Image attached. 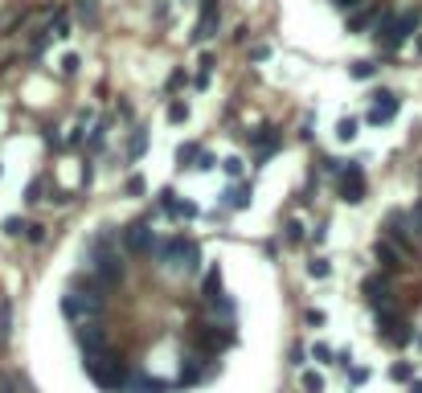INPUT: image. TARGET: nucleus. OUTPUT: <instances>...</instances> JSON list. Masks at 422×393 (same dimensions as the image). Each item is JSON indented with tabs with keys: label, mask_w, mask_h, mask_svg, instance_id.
I'll return each mask as SVG.
<instances>
[{
	"label": "nucleus",
	"mask_w": 422,
	"mask_h": 393,
	"mask_svg": "<svg viewBox=\"0 0 422 393\" xmlns=\"http://www.w3.org/2000/svg\"><path fill=\"white\" fill-rule=\"evenodd\" d=\"M419 29V12H398V16H386L382 25H378V45L382 49H398V45H406V37Z\"/></svg>",
	"instance_id": "1"
},
{
	"label": "nucleus",
	"mask_w": 422,
	"mask_h": 393,
	"mask_svg": "<svg viewBox=\"0 0 422 393\" xmlns=\"http://www.w3.org/2000/svg\"><path fill=\"white\" fill-rule=\"evenodd\" d=\"M160 258L172 262V267L185 271V275H193V271L201 267V250H197L189 238H172V242H164V246H160Z\"/></svg>",
	"instance_id": "2"
},
{
	"label": "nucleus",
	"mask_w": 422,
	"mask_h": 393,
	"mask_svg": "<svg viewBox=\"0 0 422 393\" xmlns=\"http://www.w3.org/2000/svg\"><path fill=\"white\" fill-rule=\"evenodd\" d=\"M337 193H341L345 201H361V197H365V168L353 164V160H345L341 172H337Z\"/></svg>",
	"instance_id": "3"
},
{
	"label": "nucleus",
	"mask_w": 422,
	"mask_h": 393,
	"mask_svg": "<svg viewBox=\"0 0 422 393\" xmlns=\"http://www.w3.org/2000/svg\"><path fill=\"white\" fill-rule=\"evenodd\" d=\"M378 332H382V340H390V344H398V349L414 340L410 324H406L402 316H394V312H378Z\"/></svg>",
	"instance_id": "4"
},
{
	"label": "nucleus",
	"mask_w": 422,
	"mask_h": 393,
	"mask_svg": "<svg viewBox=\"0 0 422 393\" xmlns=\"http://www.w3.org/2000/svg\"><path fill=\"white\" fill-rule=\"evenodd\" d=\"M398 107H402V98H398V94H390V90H382V94H373V107L365 111V123L382 127V123H390V119L398 115Z\"/></svg>",
	"instance_id": "5"
},
{
	"label": "nucleus",
	"mask_w": 422,
	"mask_h": 393,
	"mask_svg": "<svg viewBox=\"0 0 422 393\" xmlns=\"http://www.w3.org/2000/svg\"><path fill=\"white\" fill-rule=\"evenodd\" d=\"M361 291H365V303H369L373 312H390V279H386V275H369V279L361 283Z\"/></svg>",
	"instance_id": "6"
},
{
	"label": "nucleus",
	"mask_w": 422,
	"mask_h": 393,
	"mask_svg": "<svg viewBox=\"0 0 422 393\" xmlns=\"http://www.w3.org/2000/svg\"><path fill=\"white\" fill-rule=\"evenodd\" d=\"M123 246H127L131 254H156V250H160L148 226H131V230H123Z\"/></svg>",
	"instance_id": "7"
},
{
	"label": "nucleus",
	"mask_w": 422,
	"mask_h": 393,
	"mask_svg": "<svg viewBox=\"0 0 422 393\" xmlns=\"http://www.w3.org/2000/svg\"><path fill=\"white\" fill-rule=\"evenodd\" d=\"M94 308H98V299H90V295H82V291H66V299H62V312H66L70 320H86Z\"/></svg>",
	"instance_id": "8"
},
{
	"label": "nucleus",
	"mask_w": 422,
	"mask_h": 393,
	"mask_svg": "<svg viewBox=\"0 0 422 393\" xmlns=\"http://www.w3.org/2000/svg\"><path fill=\"white\" fill-rule=\"evenodd\" d=\"M373 254H378V262H382L386 271H394V267H402V254H406V250H398V246L386 238V242H378V246H373Z\"/></svg>",
	"instance_id": "9"
},
{
	"label": "nucleus",
	"mask_w": 422,
	"mask_h": 393,
	"mask_svg": "<svg viewBox=\"0 0 422 393\" xmlns=\"http://www.w3.org/2000/svg\"><path fill=\"white\" fill-rule=\"evenodd\" d=\"M217 33V0H205V12H201V21H197V37L205 41V37H213Z\"/></svg>",
	"instance_id": "10"
},
{
	"label": "nucleus",
	"mask_w": 422,
	"mask_h": 393,
	"mask_svg": "<svg viewBox=\"0 0 422 393\" xmlns=\"http://www.w3.org/2000/svg\"><path fill=\"white\" fill-rule=\"evenodd\" d=\"M160 209L172 213V217H193V213H197V209H193L189 201H181L176 193H164V197H160Z\"/></svg>",
	"instance_id": "11"
},
{
	"label": "nucleus",
	"mask_w": 422,
	"mask_h": 393,
	"mask_svg": "<svg viewBox=\"0 0 422 393\" xmlns=\"http://www.w3.org/2000/svg\"><path fill=\"white\" fill-rule=\"evenodd\" d=\"M226 205H230V209H246V205H250V189H246V185L230 189V193H226Z\"/></svg>",
	"instance_id": "12"
},
{
	"label": "nucleus",
	"mask_w": 422,
	"mask_h": 393,
	"mask_svg": "<svg viewBox=\"0 0 422 393\" xmlns=\"http://www.w3.org/2000/svg\"><path fill=\"white\" fill-rule=\"evenodd\" d=\"M390 377H394V381H414V365H410V361H398V365L390 369Z\"/></svg>",
	"instance_id": "13"
},
{
	"label": "nucleus",
	"mask_w": 422,
	"mask_h": 393,
	"mask_svg": "<svg viewBox=\"0 0 422 393\" xmlns=\"http://www.w3.org/2000/svg\"><path fill=\"white\" fill-rule=\"evenodd\" d=\"M373 21H378V12H373V8H365V12H357V16H353V29H369Z\"/></svg>",
	"instance_id": "14"
},
{
	"label": "nucleus",
	"mask_w": 422,
	"mask_h": 393,
	"mask_svg": "<svg viewBox=\"0 0 422 393\" xmlns=\"http://www.w3.org/2000/svg\"><path fill=\"white\" fill-rule=\"evenodd\" d=\"M300 381H304V390H312V393H320V390H324V377H320V373H304Z\"/></svg>",
	"instance_id": "15"
},
{
	"label": "nucleus",
	"mask_w": 422,
	"mask_h": 393,
	"mask_svg": "<svg viewBox=\"0 0 422 393\" xmlns=\"http://www.w3.org/2000/svg\"><path fill=\"white\" fill-rule=\"evenodd\" d=\"M373 74H378L373 62H357V66H353V78H373Z\"/></svg>",
	"instance_id": "16"
},
{
	"label": "nucleus",
	"mask_w": 422,
	"mask_h": 393,
	"mask_svg": "<svg viewBox=\"0 0 422 393\" xmlns=\"http://www.w3.org/2000/svg\"><path fill=\"white\" fill-rule=\"evenodd\" d=\"M308 275H312V279H328V262H324V258H312Z\"/></svg>",
	"instance_id": "17"
},
{
	"label": "nucleus",
	"mask_w": 422,
	"mask_h": 393,
	"mask_svg": "<svg viewBox=\"0 0 422 393\" xmlns=\"http://www.w3.org/2000/svg\"><path fill=\"white\" fill-rule=\"evenodd\" d=\"M185 115H189V107H185V103H172V107H168V119H172V123H181Z\"/></svg>",
	"instance_id": "18"
},
{
	"label": "nucleus",
	"mask_w": 422,
	"mask_h": 393,
	"mask_svg": "<svg viewBox=\"0 0 422 393\" xmlns=\"http://www.w3.org/2000/svg\"><path fill=\"white\" fill-rule=\"evenodd\" d=\"M21 230H25V221H21V217H8V221H4V234H8V238H16Z\"/></svg>",
	"instance_id": "19"
},
{
	"label": "nucleus",
	"mask_w": 422,
	"mask_h": 393,
	"mask_svg": "<svg viewBox=\"0 0 422 393\" xmlns=\"http://www.w3.org/2000/svg\"><path fill=\"white\" fill-rule=\"evenodd\" d=\"M353 135H357V123H353V119H345V123H341V139H353Z\"/></svg>",
	"instance_id": "20"
},
{
	"label": "nucleus",
	"mask_w": 422,
	"mask_h": 393,
	"mask_svg": "<svg viewBox=\"0 0 422 393\" xmlns=\"http://www.w3.org/2000/svg\"><path fill=\"white\" fill-rule=\"evenodd\" d=\"M226 172H230V176H242V160L230 156V160H226Z\"/></svg>",
	"instance_id": "21"
},
{
	"label": "nucleus",
	"mask_w": 422,
	"mask_h": 393,
	"mask_svg": "<svg viewBox=\"0 0 422 393\" xmlns=\"http://www.w3.org/2000/svg\"><path fill=\"white\" fill-rule=\"evenodd\" d=\"M29 242H45V230H41V226H29Z\"/></svg>",
	"instance_id": "22"
},
{
	"label": "nucleus",
	"mask_w": 422,
	"mask_h": 393,
	"mask_svg": "<svg viewBox=\"0 0 422 393\" xmlns=\"http://www.w3.org/2000/svg\"><path fill=\"white\" fill-rule=\"evenodd\" d=\"M410 393H422V381H410Z\"/></svg>",
	"instance_id": "23"
}]
</instances>
